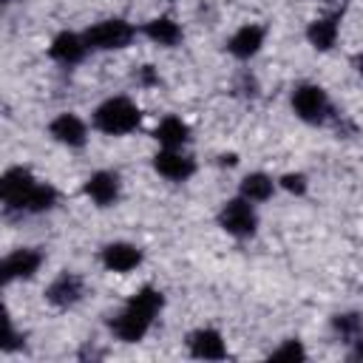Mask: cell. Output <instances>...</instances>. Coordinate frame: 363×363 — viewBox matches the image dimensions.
<instances>
[{
    "instance_id": "6da1fadb",
    "label": "cell",
    "mask_w": 363,
    "mask_h": 363,
    "mask_svg": "<svg viewBox=\"0 0 363 363\" xmlns=\"http://www.w3.org/2000/svg\"><path fill=\"white\" fill-rule=\"evenodd\" d=\"M162 309H164V292L159 286H153V284H145L108 320V329L119 343H139L153 329V323L162 315Z\"/></svg>"
},
{
    "instance_id": "7a4b0ae2",
    "label": "cell",
    "mask_w": 363,
    "mask_h": 363,
    "mask_svg": "<svg viewBox=\"0 0 363 363\" xmlns=\"http://www.w3.org/2000/svg\"><path fill=\"white\" fill-rule=\"evenodd\" d=\"M142 108L136 105V99L116 94L102 99L94 111H91V128L105 133V136H128L133 130H139L142 125Z\"/></svg>"
},
{
    "instance_id": "3957f363",
    "label": "cell",
    "mask_w": 363,
    "mask_h": 363,
    "mask_svg": "<svg viewBox=\"0 0 363 363\" xmlns=\"http://www.w3.org/2000/svg\"><path fill=\"white\" fill-rule=\"evenodd\" d=\"M289 108L292 113L306 122V125H315V128H323V125H335V119L340 116L326 94L323 85L318 82H298L289 94Z\"/></svg>"
},
{
    "instance_id": "277c9868",
    "label": "cell",
    "mask_w": 363,
    "mask_h": 363,
    "mask_svg": "<svg viewBox=\"0 0 363 363\" xmlns=\"http://www.w3.org/2000/svg\"><path fill=\"white\" fill-rule=\"evenodd\" d=\"M82 34H85V43H88L91 51L105 54V51H122V48H128L136 40L139 26L130 23V20H125V17H102V20L91 23Z\"/></svg>"
},
{
    "instance_id": "5b68a950",
    "label": "cell",
    "mask_w": 363,
    "mask_h": 363,
    "mask_svg": "<svg viewBox=\"0 0 363 363\" xmlns=\"http://www.w3.org/2000/svg\"><path fill=\"white\" fill-rule=\"evenodd\" d=\"M216 221H218V227H221L227 235H233V238H238V241L252 238V235L258 233V224H261V218H258V204H252V201L244 199V196H233V199H227V201L218 207Z\"/></svg>"
},
{
    "instance_id": "8992f818",
    "label": "cell",
    "mask_w": 363,
    "mask_h": 363,
    "mask_svg": "<svg viewBox=\"0 0 363 363\" xmlns=\"http://www.w3.org/2000/svg\"><path fill=\"white\" fill-rule=\"evenodd\" d=\"M85 295H88V284L74 269H62L45 286V303L54 306V309H60V312H68V309L79 306L85 301Z\"/></svg>"
},
{
    "instance_id": "52a82bcc",
    "label": "cell",
    "mask_w": 363,
    "mask_h": 363,
    "mask_svg": "<svg viewBox=\"0 0 363 363\" xmlns=\"http://www.w3.org/2000/svg\"><path fill=\"white\" fill-rule=\"evenodd\" d=\"M156 176H162L164 182H173V184H182V182H190L199 170L193 153H187V147H159L150 159Z\"/></svg>"
},
{
    "instance_id": "ba28073f",
    "label": "cell",
    "mask_w": 363,
    "mask_h": 363,
    "mask_svg": "<svg viewBox=\"0 0 363 363\" xmlns=\"http://www.w3.org/2000/svg\"><path fill=\"white\" fill-rule=\"evenodd\" d=\"M43 264H45V252L40 247H17L0 261V281L6 286L17 281H31L37 278Z\"/></svg>"
},
{
    "instance_id": "9c48e42d",
    "label": "cell",
    "mask_w": 363,
    "mask_h": 363,
    "mask_svg": "<svg viewBox=\"0 0 363 363\" xmlns=\"http://www.w3.org/2000/svg\"><path fill=\"white\" fill-rule=\"evenodd\" d=\"M99 264L105 272L128 275L145 264V250L133 241H108L99 247Z\"/></svg>"
},
{
    "instance_id": "30bf717a",
    "label": "cell",
    "mask_w": 363,
    "mask_h": 363,
    "mask_svg": "<svg viewBox=\"0 0 363 363\" xmlns=\"http://www.w3.org/2000/svg\"><path fill=\"white\" fill-rule=\"evenodd\" d=\"M88 133H91L88 130V122L79 113H74V111H60L48 122V136L57 145L68 147V150H82L88 145Z\"/></svg>"
},
{
    "instance_id": "8fae6325",
    "label": "cell",
    "mask_w": 363,
    "mask_h": 363,
    "mask_svg": "<svg viewBox=\"0 0 363 363\" xmlns=\"http://www.w3.org/2000/svg\"><path fill=\"white\" fill-rule=\"evenodd\" d=\"M267 43V26L264 23H244L227 37V54L238 62H250L261 54Z\"/></svg>"
},
{
    "instance_id": "7c38bea8",
    "label": "cell",
    "mask_w": 363,
    "mask_h": 363,
    "mask_svg": "<svg viewBox=\"0 0 363 363\" xmlns=\"http://www.w3.org/2000/svg\"><path fill=\"white\" fill-rule=\"evenodd\" d=\"M82 193L91 204H96L99 210L105 207H116L119 199H122V179L116 170H94L85 184H82Z\"/></svg>"
},
{
    "instance_id": "4fadbf2b",
    "label": "cell",
    "mask_w": 363,
    "mask_h": 363,
    "mask_svg": "<svg viewBox=\"0 0 363 363\" xmlns=\"http://www.w3.org/2000/svg\"><path fill=\"white\" fill-rule=\"evenodd\" d=\"M340 26H343V9H332V11H326V14L315 17V20H309L303 37H306V43H309L315 51L326 54V51H332V48L337 45Z\"/></svg>"
},
{
    "instance_id": "5bb4252c",
    "label": "cell",
    "mask_w": 363,
    "mask_h": 363,
    "mask_svg": "<svg viewBox=\"0 0 363 363\" xmlns=\"http://www.w3.org/2000/svg\"><path fill=\"white\" fill-rule=\"evenodd\" d=\"M88 54H91V48L85 43V34L82 31H68L65 28V31H57L51 37V43H48V57L57 65H65V68L79 65Z\"/></svg>"
},
{
    "instance_id": "9a60e30c",
    "label": "cell",
    "mask_w": 363,
    "mask_h": 363,
    "mask_svg": "<svg viewBox=\"0 0 363 363\" xmlns=\"http://www.w3.org/2000/svg\"><path fill=\"white\" fill-rule=\"evenodd\" d=\"M187 354L196 360H224L230 354L224 335L216 326H199L187 335Z\"/></svg>"
},
{
    "instance_id": "2e32d148",
    "label": "cell",
    "mask_w": 363,
    "mask_h": 363,
    "mask_svg": "<svg viewBox=\"0 0 363 363\" xmlns=\"http://www.w3.org/2000/svg\"><path fill=\"white\" fill-rule=\"evenodd\" d=\"M34 182H37V176L31 173V167H26V164L6 167L3 176H0V201H3V210L11 213Z\"/></svg>"
},
{
    "instance_id": "e0dca14e",
    "label": "cell",
    "mask_w": 363,
    "mask_h": 363,
    "mask_svg": "<svg viewBox=\"0 0 363 363\" xmlns=\"http://www.w3.org/2000/svg\"><path fill=\"white\" fill-rule=\"evenodd\" d=\"M57 204H60V190H57L51 182L37 179V182L26 190V196L20 199V204H17L9 216H43V213L54 210Z\"/></svg>"
},
{
    "instance_id": "ac0fdd59",
    "label": "cell",
    "mask_w": 363,
    "mask_h": 363,
    "mask_svg": "<svg viewBox=\"0 0 363 363\" xmlns=\"http://www.w3.org/2000/svg\"><path fill=\"white\" fill-rule=\"evenodd\" d=\"M139 34H142L145 40H150L153 45H159V48H176V45L184 40L182 23H179L176 17H170V14H156V17L145 20V23L139 26Z\"/></svg>"
},
{
    "instance_id": "d6986e66",
    "label": "cell",
    "mask_w": 363,
    "mask_h": 363,
    "mask_svg": "<svg viewBox=\"0 0 363 363\" xmlns=\"http://www.w3.org/2000/svg\"><path fill=\"white\" fill-rule=\"evenodd\" d=\"M153 139L159 147H187L190 145V125L176 116V113H167L156 122L153 128Z\"/></svg>"
},
{
    "instance_id": "ffe728a7",
    "label": "cell",
    "mask_w": 363,
    "mask_h": 363,
    "mask_svg": "<svg viewBox=\"0 0 363 363\" xmlns=\"http://www.w3.org/2000/svg\"><path fill=\"white\" fill-rule=\"evenodd\" d=\"M278 193V179H272L264 170H250L247 176H241L238 182V196L250 199L252 204H264Z\"/></svg>"
},
{
    "instance_id": "44dd1931",
    "label": "cell",
    "mask_w": 363,
    "mask_h": 363,
    "mask_svg": "<svg viewBox=\"0 0 363 363\" xmlns=\"http://www.w3.org/2000/svg\"><path fill=\"white\" fill-rule=\"evenodd\" d=\"M332 332L343 340V343H352L363 335V315L349 309V312H337L332 315Z\"/></svg>"
},
{
    "instance_id": "7402d4cb",
    "label": "cell",
    "mask_w": 363,
    "mask_h": 363,
    "mask_svg": "<svg viewBox=\"0 0 363 363\" xmlns=\"http://www.w3.org/2000/svg\"><path fill=\"white\" fill-rule=\"evenodd\" d=\"M278 190H284L286 196L303 199L309 193V176L301 173V170H286V173L278 176Z\"/></svg>"
},
{
    "instance_id": "603a6c76",
    "label": "cell",
    "mask_w": 363,
    "mask_h": 363,
    "mask_svg": "<svg viewBox=\"0 0 363 363\" xmlns=\"http://www.w3.org/2000/svg\"><path fill=\"white\" fill-rule=\"evenodd\" d=\"M269 360H286V363L306 360V346H303V340H298V337H286V340H281V343L269 352Z\"/></svg>"
},
{
    "instance_id": "cb8c5ba5",
    "label": "cell",
    "mask_w": 363,
    "mask_h": 363,
    "mask_svg": "<svg viewBox=\"0 0 363 363\" xmlns=\"http://www.w3.org/2000/svg\"><path fill=\"white\" fill-rule=\"evenodd\" d=\"M23 346H26V335H20L17 326H14V320L6 318V335H3V340H0L3 354H14V352L23 349Z\"/></svg>"
},
{
    "instance_id": "d4e9b609",
    "label": "cell",
    "mask_w": 363,
    "mask_h": 363,
    "mask_svg": "<svg viewBox=\"0 0 363 363\" xmlns=\"http://www.w3.org/2000/svg\"><path fill=\"white\" fill-rule=\"evenodd\" d=\"M136 82H139L142 88H156V85L162 82V77H159V71H156L153 65H142V68L136 71Z\"/></svg>"
},
{
    "instance_id": "484cf974",
    "label": "cell",
    "mask_w": 363,
    "mask_h": 363,
    "mask_svg": "<svg viewBox=\"0 0 363 363\" xmlns=\"http://www.w3.org/2000/svg\"><path fill=\"white\" fill-rule=\"evenodd\" d=\"M218 164H221V167H233V164H238V156H235V153H221V156H218Z\"/></svg>"
},
{
    "instance_id": "4316f807",
    "label": "cell",
    "mask_w": 363,
    "mask_h": 363,
    "mask_svg": "<svg viewBox=\"0 0 363 363\" xmlns=\"http://www.w3.org/2000/svg\"><path fill=\"white\" fill-rule=\"evenodd\" d=\"M352 357L354 360H363V335L357 340H352Z\"/></svg>"
},
{
    "instance_id": "83f0119b",
    "label": "cell",
    "mask_w": 363,
    "mask_h": 363,
    "mask_svg": "<svg viewBox=\"0 0 363 363\" xmlns=\"http://www.w3.org/2000/svg\"><path fill=\"white\" fill-rule=\"evenodd\" d=\"M352 68H354L357 77H363V51H357V54L352 57Z\"/></svg>"
},
{
    "instance_id": "f1b7e54d",
    "label": "cell",
    "mask_w": 363,
    "mask_h": 363,
    "mask_svg": "<svg viewBox=\"0 0 363 363\" xmlns=\"http://www.w3.org/2000/svg\"><path fill=\"white\" fill-rule=\"evenodd\" d=\"M318 3H335V0H318Z\"/></svg>"
},
{
    "instance_id": "f546056e",
    "label": "cell",
    "mask_w": 363,
    "mask_h": 363,
    "mask_svg": "<svg viewBox=\"0 0 363 363\" xmlns=\"http://www.w3.org/2000/svg\"><path fill=\"white\" fill-rule=\"evenodd\" d=\"M170 3H176V0H170Z\"/></svg>"
}]
</instances>
